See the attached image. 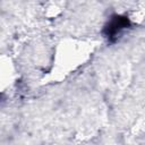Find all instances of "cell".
Instances as JSON below:
<instances>
[{"mask_svg":"<svg viewBox=\"0 0 145 145\" xmlns=\"http://www.w3.org/2000/svg\"><path fill=\"white\" fill-rule=\"evenodd\" d=\"M145 18V3H139L130 11V19L135 23H140Z\"/></svg>","mask_w":145,"mask_h":145,"instance_id":"2","label":"cell"},{"mask_svg":"<svg viewBox=\"0 0 145 145\" xmlns=\"http://www.w3.org/2000/svg\"><path fill=\"white\" fill-rule=\"evenodd\" d=\"M92 53V46L80 40L61 41L54 53L53 71L58 76H65L82 66Z\"/></svg>","mask_w":145,"mask_h":145,"instance_id":"1","label":"cell"}]
</instances>
